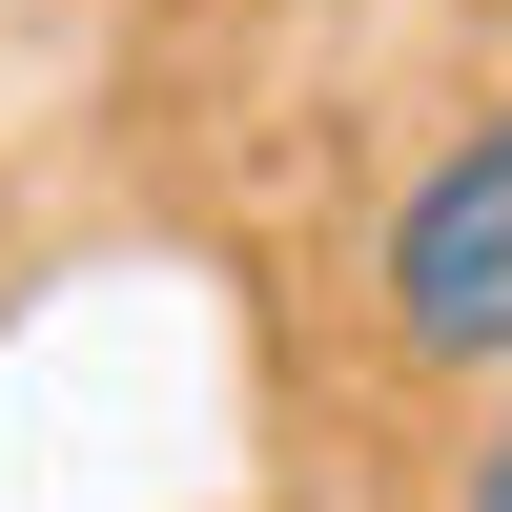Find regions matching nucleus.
I'll list each match as a JSON object with an SVG mask.
<instances>
[{
    "label": "nucleus",
    "mask_w": 512,
    "mask_h": 512,
    "mask_svg": "<svg viewBox=\"0 0 512 512\" xmlns=\"http://www.w3.org/2000/svg\"><path fill=\"white\" fill-rule=\"evenodd\" d=\"M369 328H390V369L512 390V103L451 123L390 185V226H369Z\"/></svg>",
    "instance_id": "nucleus-1"
},
{
    "label": "nucleus",
    "mask_w": 512,
    "mask_h": 512,
    "mask_svg": "<svg viewBox=\"0 0 512 512\" xmlns=\"http://www.w3.org/2000/svg\"><path fill=\"white\" fill-rule=\"evenodd\" d=\"M451 512H512V390H492V431L451 451Z\"/></svg>",
    "instance_id": "nucleus-2"
}]
</instances>
